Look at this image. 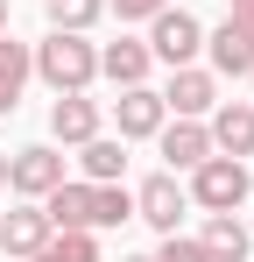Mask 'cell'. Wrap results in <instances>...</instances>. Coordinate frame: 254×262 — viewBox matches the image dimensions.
<instances>
[{"label": "cell", "mask_w": 254, "mask_h": 262, "mask_svg": "<svg viewBox=\"0 0 254 262\" xmlns=\"http://www.w3.org/2000/svg\"><path fill=\"white\" fill-rule=\"evenodd\" d=\"M49 234H57V227H49V213H42L36 199H21L14 213H0V255H7V262H21V255H36Z\"/></svg>", "instance_id": "cell-11"}, {"label": "cell", "mask_w": 254, "mask_h": 262, "mask_svg": "<svg viewBox=\"0 0 254 262\" xmlns=\"http://www.w3.org/2000/svg\"><path fill=\"white\" fill-rule=\"evenodd\" d=\"M92 135H106V106H99L92 92H57V106H49V142H57V149H78Z\"/></svg>", "instance_id": "cell-7"}, {"label": "cell", "mask_w": 254, "mask_h": 262, "mask_svg": "<svg viewBox=\"0 0 254 262\" xmlns=\"http://www.w3.org/2000/svg\"><path fill=\"white\" fill-rule=\"evenodd\" d=\"M156 142H163V156H169V170L184 177V170H198L212 156V135H205V121H163L156 128Z\"/></svg>", "instance_id": "cell-14"}, {"label": "cell", "mask_w": 254, "mask_h": 262, "mask_svg": "<svg viewBox=\"0 0 254 262\" xmlns=\"http://www.w3.org/2000/svg\"><path fill=\"white\" fill-rule=\"evenodd\" d=\"M0 36H7V0H0Z\"/></svg>", "instance_id": "cell-23"}, {"label": "cell", "mask_w": 254, "mask_h": 262, "mask_svg": "<svg viewBox=\"0 0 254 262\" xmlns=\"http://www.w3.org/2000/svg\"><path fill=\"white\" fill-rule=\"evenodd\" d=\"M156 7H169V0H106V14H120V21H148Z\"/></svg>", "instance_id": "cell-21"}, {"label": "cell", "mask_w": 254, "mask_h": 262, "mask_svg": "<svg viewBox=\"0 0 254 262\" xmlns=\"http://www.w3.org/2000/svg\"><path fill=\"white\" fill-rule=\"evenodd\" d=\"M57 184H64V149L57 142H29V149L7 156V191L14 199H49Z\"/></svg>", "instance_id": "cell-5"}, {"label": "cell", "mask_w": 254, "mask_h": 262, "mask_svg": "<svg viewBox=\"0 0 254 262\" xmlns=\"http://www.w3.org/2000/svg\"><path fill=\"white\" fill-rule=\"evenodd\" d=\"M78 177H85V184H120V177H127V142H120V135L78 142Z\"/></svg>", "instance_id": "cell-15"}, {"label": "cell", "mask_w": 254, "mask_h": 262, "mask_svg": "<svg viewBox=\"0 0 254 262\" xmlns=\"http://www.w3.org/2000/svg\"><path fill=\"white\" fill-rule=\"evenodd\" d=\"M247 78H254V71H247Z\"/></svg>", "instance_id": "cell-27"}, {"label": "cell", "mask_w": 254, "mask_h": 262, "mask_svg": "<svg viewBox=\"0 0 254 262\" xmlns=\"http://www.w3.org/2000/svg\"><path fill=\"white\" fill-rule=\"evenodd\" d=\"M226 21H233V29H247V36H254V0H233V7H226Z\"/></svg>", "instance_id": "cell-22"}, {"label": "cell", "mask_w": 254, "mask_h": 262, "mask_svg": "<svg viewBox=\"0 0 254 262\" xmlns=\"http://www.w3.org/2000/svg\"><path fill=\"white\" fill-rule=\"evenodd\" d=\"M205 71L212 78H247L254 71V36L247 29H233V21H219V29H205Z\"/></svg>", "instance_id": "cell-13"}, {"label": "cell", "mask_w": 254, "mask_h": 262, "mask_svg": "<svg viewBox=\"0 0 254 262\" xmlns=\"http://www.w3.org/2000/svg\"><path fill=\"white\" fill-rule=\"evenodd\" d=\"M205 255L212 262H247L254 255V234H247V220H233V213H205Z\"/></svg>", "instance_id": "cell-16"}, {"label": "cell", "mask_w": 254, "mask_h": 262, "mask_svg": "<svg viewBox=\"0 0 254 262\" xmlns=\"http://www.w3.org/2000/svg\"><path fill=\"white\" fill-rule=\"evenodd\" d=\"M148 71H156V57L141 36H120V43H99V78L120 92V85H148Z\"/></svg>", "instance_id": "cell-12"}, {"label": "cell", "mask_w": 254, "mask_h": 262, "mask_svg": "<svg viewBox=\"0 0 254 262\" xmlns=\"http://www.w3.org/2000/svg\"><path fill=\"white\" fill-rule=\"evenodd\" d=\"M163 121H169V106H163L156 85H120V99H113V128H120V142H156Z\"/></svg>", "instance_id": "cell-9"}, {"label": "cell", "mask_w": 254, "mask_h": 262, "mask_svg": "<svg viewBox=\"0 0 254 262\" xmlns=\"http://www.w3.org/2000/svg\"><path fill=\"white\" fill-rule=\"evenodd\" d=\"M120 262H156V255H120Z\"/></svg>", "instance_id": "cell-25"}, {"label": "cell", "mask_w": 254, "mask_h": 262, "mask_svg": "<svg viewBox=\"0 0 254 262\" xmlns=\"http://www.w3.org/2000/svg\"><path fill=\"white\" fill-rule=\"evenodd\" d=\"M21 262H99V234H78V227H57V234L42 241L36 255H21Z\"/></svg>", "instance_id": "cell-18"}, {"label": "cell", "mask_w": 254, "mask_h": 262, "mask_svg": "<svg viewBox=\"0 0 254 262\" xmlns=\"http://www.w3.org/2000/svg\"><path fill=\"white\" fill-rule=\"evenodd\" d=\"M49 227H78V234H106V227H120L134 220V191L127 184H85V177H64L49 199H36Z\"/></svg>", "instance_id": "cell-1"}, {"label": "cell", "mask_w": 254, "mask_h": 262, "mask_svg": "<svg viewBox=\"0 0 254 262\" xmlns=\"http://www.w3.org/2000/svg\"><path fill=\"white\" fill-rule=\"evenodd\" d=\"M163 106H169V121H205L212 106H219V78H212L205 64H176L169 85H163Z\"/></svg>", "instance_id": "cell-8"}, {"label": "cell", "mask_w": 254, "mask_h": 262, "mask_svg": "<svg viewBox=\"0 0 254 262\" xmlns=\"http://www.w3.org/2000/svg\"><path fill=\"white\" fill-rule=\"evenodd\" d=\"M0 191H7V156H0Z\"/></svg>", "instance_id": "cell-24"}, {"label": "cell", "mask_w": 254, "mask_h": 262, "mask_svg": "<svg viewBox=\"0 0 254 262\" xmlns=\"http://www.w3.org/2000/svg\"><path fill=\"white\" fill-rule=\"evenodd\" d=\"M29 71H36L49 92H92V78H99V43L78 36V29H49L42 43H29Z\"/></svg>", "instance_id": "cell-2"}, {"label": "cell", "mask_w": 254, "mask_h": 262, "mask_svg": "<svg viewBox=\"0 0 254 262\" xmlns=\"http://www.w3.org/2000/svg\"><path fill=\"white\" fill-rule=\"evenodd\" d=\"M141 43H148V57L169 64V71H176V64H198V57H205V21H198L191 7L169 0V7L148 14V36H141Z\"/></svg>", "instance_id": "cell-4"}, {"label": "cell", "mask_w": 254, "mask_h": 262, "mask_svg": "<svg viewBox=\"0 0 254 262\" xmlns=\"http://www.w3.org/2000/svg\"><path fill=\"white\" fill-rule=\"evenodd\" d=\"M226 7H233V0H226Z\"/></svg>", "instance_id": "cell-26"}, {"label": "cell", "mask_w": 254, "mask_h": 262, "mask_svg": "<svg viewBox=\"0 0 254 262\" xmlns=\"http://www.w3.org/2000/svg\"><path fill=\"white\" fill-rule=\"evenodd\" d=\"M42 14H49V29H78V36H92L99 14H106V0H42Z\"/></svg>", "instance_id": "cell-19"}, {"label": "cell", "mask_w": 254, "mask_h": 262, "mask_svg": "<svg viewBox=\"0 0 254 262\" xmlns=\"http://www.w3.org/2000/svg\"><path fill=\"white\" fill-rule=\"evenodd\" d=\"M29 43H14V36H0V121L21 106V92H29Z\"/></svg>", "instance_id": "cell-17"}, {"label": "cell", "mask_w": 254, "mask_h": 262, "mask_svg": "<svg viewBox=\"0 0 254 262\" xmlns=\"http://www.w3.org/2000/svg\"><path fill=\"white\" fill-rule=\"evenodd\" d=\"M205 135H212L219 156H240V163H247L254 156V99H219L205 114Z\"/></svg>", "instance_id": "cell-10"}, {"label": "cell", "mask_w": 254, "mask_h": 262, "mask_svg": "<svg viewBox=\"0 0 254 262\" xmlns=\"http://www.w3.org/2000/svg\"><path fill=\"white\" fill-rule=\"evenodd\" d=\"M191 213V191H184V177L176 170H156L141 177V191H134V220H148L156 234H176V220Z\"/></svg>", "instance_id": "cell-6"}, {"label": "cell", "mask_w": 254, "mask_h": 262, "mask_svg": "<svg viewBox=\"0 0 254 262\" xmlns=\"http://www.w3.org/2000/svg\"><path fill=\"white\" fill-rule=\"evenodd\" d=\"M156 262H212V255H205V241H198V234H163Z\"/></svg>", "instance_id": "cell-20"}, {"label": "cell", "mask_w": 254, "mask_h": 262, "mask_svg": "<svg viewBox=\"0 0 254 262\" xmlns=\"http://www.w3.org/2000/svg\"><path fill=\"white\" fill-rule=\"evenodd\" d=\"M184 191H191L198 213H240V206L254 199V177H247L240 156H219V149H212L198 170H184Z\"/></svg>", "instance_id": "cell-3"}]
</instances>
